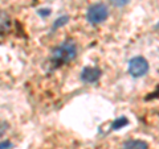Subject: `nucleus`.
<instances>
[{
    "label": "nucleus",
    "mask_w": 159,
    "mask_h": 149,
    "mask_svg": "<svg viewBox=\"0 0 159 149\" xmlns=\"http://www.w3.org/2000/svg\"><path fill=\"white\" fill-rule=\"evenodd\" d=\"M126 123H127L126 119H123V120H122V119H118V120L114 123V127L118 128V126H123V124H126Z\"/></svg>",
    "instance_id": "7"
},
{
    "label": "nucleus",
    "mask_w": 159,
    "mask_h": 149,
    "mask_svg": "<svg viewBox=\"0 0 159 149\" xmlns=\"http://www.w3.org/2000/svg\"><path fill=\"white\" fill-rule=\"evenodd\" d=\"M129 71L133 77H142L148 71V63L143 57H134L129 63Z\"/></svg>",
    "instance_id": "3"
},
{
    "label": "nucleus",
    "mask_w": 159,
    "mask_h": 149,
    "mask_svg": "<svg viewBox=\"0 0 159 149\" xmlns=\"http://www.w3.org/2000/svg\"><path fill=\"white\" fill-rule=\"evenodd\" d=\"M110 3L116 7H123V6H126L127 3H130V0H110Z\"/></svg>",
    "instance_id": "6"
},
{
    "label": "nucleus",
    "mask_w": 159,
    "mask_h": 149,
    "mask_svg": "<svg viewBox=\"0 0 159 149\" xmlns=\"http://www.w3.org/2000/svg\"><path fill=\"white\" fill-rule=\"evenodd\" d=\"M77 56V45L73 41H64L52 53V62L56 66L65 65Z\"/></svg>",
    "instance_id": "1"
},
{
    "label": "nucleus",
    "mask_w": 159,
    "mask_h": 149,
    "mask_svg": "<svg viewBox=\"0 0 159 149\" xmlns=\"http://www.w3.org/2000/svg\"><path fill=\"white\" fill-rule=\"evenodd\" d=\"M101 77V70L98 67H86L81 73V79L85 83H94Z\"/></svg>",
    "instance_id": "4"
},
{
    "label": "nucleus",
    "mask_w": 159,
    "mask_h": 149,
    "mask_svg": "<svg viewBox=\"0 0 159 149\" xmlns=\"http://www.w3.org/2000/svg\"><path fill=\"white\" fill-rule=\"evenodd\" d=\"M8 147H11V143H0V149H8Z\"/></svg>",
    "instance_id": "8"
},
{
    "label": "nucleus",
    "mask_w": 159,
    "mask_h": 149,
    "mask_svg": "<svg viewBox=\"0 0 159 149\" xmlns=\"http://www.w3.org/2000/svg\"><path fill=\"white\" fill-rule=\"evenodd\" d=\"M107 16H109V9L105 4H102V3L93 4L92 7H89L88 13H86L88 21L92 24L103 23L107 19Z\"/></svg>",
    "instance_id": "2"
},
{
    "label": "nucleus",
    "mask_w": 159,
    "mask_h": 149,
    "mask_svg": "<svg viewBox=\"0 0 159 149\" xmlns=\"http://www.w3.org/2000/svg\"><path fill=\"white\" fill-rule=\"evenodd\" d=\"M121 149H148L147 144L142 140H130L125 143Z\"/></svg>",
    "instance_id": "5"
}]
</instances>
